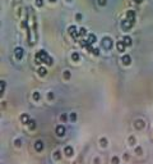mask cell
I'll return each mask as SVG.
<instances>
[{
  "instance_id": "cell-1",
  "label": "cell",
  "mask_w": 153,
  "mask_h": 164,
  "mask_svg": "<svg viewBox=\"0 0 153 164\" xmlns=\"http://www.w3.org/2000/svg\"><path fill=\"white\" fill-rule=\"evenodd\" d=\"M36 60H37V63H47V64H52V59L49 57V54L46 51H43V50H41V51H38L37 54H36Z\"/></svg>"
},
{
  "instance_id": "cell-2",
  "label": "cell",
  "mask_w": 153,
  "mask_h": 164,
  "mask_svg": "<svg viewBox=\"0 0 153 164\" xmlns=\"http://www.w3.org/2000/svg\"><path fill=\"white\" fill-rule=\"evenodd\" d=\"M102 44H103V48L107 49V50L112 48V41H111L110 37H105V39L102 40Z\"/></svg>"
},
{
  "instance_id": "cell-3",
  "label": "cell",
  "mask_w": 153,
  "mask_h": 164,
  "mask_svg": "<svg viewBox=\"0 0 153 164\" xmlns=\"http://www.w3.org/2000/svg\"><path fill=\"white\" fill-rule=\"evenodd\" d=\"M133 25L134 23H132V22H130V21H124L123 22V30L124 31H128V30H130V28H132V27H133Z\"/></svg>"
},
{
  "instance_id": "cell-4",
  "label": "cell",
  "mask_w": 153,
  "mask_h": 164,
  "mask_svg": "<svg viewBox=\"0 0 153 164\" xmlns=\"http://www.w3.org/2000/svg\"><path fill=\"white\" fill-rule=\"evenodd\" d=\"M56 135L60 136V137H61V136H64L65 135V127L64 126H57L56 127Z\"/></svg>"
},
{
  "instance_id": "cell-5",
  "label": "cell",
  "mask_w": 153,
  "mask_h": 164,
  "mask_svg": "<svg viewBox=\"0 0 153 164\" xmlns=\"http://www.w3.org/2000/svg\"><path fill=\"white\" fill-rule=\"evenodd\" d=\"M126 19L130 21L132 23H134V19H135V13H134L133 10H129L128 14H126Z\"/></svg>"
},
{
  "instance_id": "cell-6",
  "label": "cell",
  "mask_w": 153,
  "mask_h": 164,
  "mask_svg": "<svg viewBox=\"0 0 153 164\" xmlns=\"http://www.w3.org/2000/svg\"><path fill=\"white\" fill-rule=\"evenodd\" d=\"M69 33H70V36H71L73 39H76V37H78V32H76V28H75L74 26H71L70 28H69Z\"/></svg>"
},
{
  "instance_id": "cell-7",
  "label": "cell",
  "mask_w": 153,
  "mask_h": 164,
  "mask_svg": "<svg viewBox=\"0 0 153 164\" xmlns=\"http://www.w3.org/2000/svg\"><path fill=\"white\" fill-rule=\"evenodd\" d=\"M15 57H17V59H22V58H23V49H22V48H17L15 49Z\"/></svg>"
},
{
  "instance_id": "cell-8",
  "label": "cell",
  "mask_w": 153,
  "mask_h": 164,
  "mask_svg": "<svg viewBox=\"0 0 153 164\" xmlns=\"http://www.w3.org/2000/svg\"><path fill=\"white\" fill-rule=\"evenodd\" d=\"M35 149L37 150V151H41V150L43 149V142H42V141H36V144H35Z\"/></svg>"
},
{
  "instance_id": "cell-9",
  "label": "cell",
  "mask_w": 153,
  "mask_h": 164,
  "mask_svg": "<svg viewBox=\"0 0 153 164\" xmlns=\"http://www.w3.org/2000/svg\"><path fill=\"white\" fill-rule=\"evenodd\" d=\"M116 46H118V50H119V51H124L125 48H126V45L124 44V41H119V42L116 44Z\"/></svg>"
},
{
  "instance_id": "cell-10",
  "label": "cell",
  "mask_w": 153,
  "mask_h": 164,
  "mask_svg": "<svg viewBox=\"0 0 153 164\" xmlns=\"http://www.w3.org/2000/svg\"><path fill=\"white\" fill-rule=\"evenodd\" d=\"M130 62H132V58H130V55H124L123 57V63L125 66H129Z\"/></svg>"
},
{
  "instance_id": "cell-11",
  "label": "cell",
  "mask_w": 153,
  "mask_h": 164,
  "mask_svg": "<svg viewBox=\"0 0 153 164\" xmlns=\"http://www.w3.org/2000/svg\"><path fill=\"white\" fill-rule=\"evenodd\" d=\"M64 153H65V155H68V156L73 155V149H71V146H66L64 149Z\"/></svg>"
},
{
  "instance_id": "cell-12",
  "label": "cell",
  "mask_w": 153,
  "mask_h": 164,
  "mask_svg": "<svg viewBox=\"0 0 153 164\" xmlns=\"http://www.w3.org/2000/svg\"><path fill=\"white\" fill-rule=\"evenodd\" d=\"M123 41H124V44L126 45V46H130V45H132V39H130L129 36H125Z\"/></svg>"
},
{
  "instance_id": "cell-13",
  "label": "cell",
  "mask_w": 153,
  "mask_h": 164,
  "mask_svg": "<svg viewBox=\"0 0 153 164\" xmlns=\"http://www.w3.org/2000/svg\"><path fill=\"white\" fill-rule=\"evenodd\" d=\"M21 121L23 122V123H26V124H27V123H29V117L27 115V114H23V115L21 117Z\"/></svg>"
},
{
  "instance_id": "cell-14",
  "label": "cell",
  "mask_w": 153,
  "mask_h": 164,
  "mask_svg": "<svg viewBox=\"0 0 153 164\" xmlns=\"http://www.w3.org/2000/svg\"><path fill=\"white\" fill-rule=\"evenodd\" d=\"M87 41H88V42L91 44V45H92V44H94V41H96V36H94V35H89Z\"/></svg>"
},
{
  "instance_id": "cell-15",
  "label": "cell",
  "mask_w": 153,
  "mask_h": 164,
  "mask_svg": "<svg viewBox=\"0 0 153 164\" xmlns=\"http://www.w3.org/2000/svg\"><path fill=\"white\" fill-rule=\"evenodd\" d=\"M46 73H47L46 68H43V67H41V68H40V69H38V74H40V76H45V74H46Z\"/></svg>"
},
{
  "instance_id": "cell-16",
  "label": "cell",
  "mask_w": 153,
  "mask_h": 164,
  "mask_svg": "<svg viewBox=\"0 0 153 164\" xmlns=\"http://www.w3.org/2000/svg\"><path fill=\"white\" fill-rule=\"evenodd\" d=\"M71 58H73L74 62H78V60H79V54H78V53H74L73 55H71Z\"/></svg>"
},
{
  "instance_id": "cell-17",
  "label": "cell",
  "mask_w": 153,
  "mask_h": 164,
  "mask_svg": "<svg viewBox=\"0 0 153 164\" xmlns=\"http://www.w3.org/2000/svg\"><path fill=\"white\" fill-rule=\"evenodd\" d=\"M135 126H137V128H142V127L144 126V124H143V121H137L135 122Z\"/></svg>"
},
{
  "instance_id": "cell-18",
  "label": "cell",
  "mask_w": 153,
  "mask_h": 164,
  "mask_svg": "<svg viewBox=\"0 0 153 164\" xmlns=\"http://www.w3.org/2000/svg\"><path fill=\"white\" fill-rule=\"evenodd\" d=\"M35 127H36V122H35V121H29V128L33 130Z\"/></svg>"
},
{
  "instance_id": "cell-19",
  "label": "cell",
  "mask_w": 153,
  "mask_h": 164,
  "mask_svg": "<svg viewBox=\"0 0 153 164\" xmlns=\"http://www.w3.org/2000/svg\"><path fill=\"white\" fill-rule=\"evenodd\" d=\"M112 164H119V158H118V156H114V158H112Z\"/></svg>"
},
{
  "instance_id": "cell-20",
  "label": "cell",
  "mask_w": 153,
  "mask_h": 164,
  "mask_svg": "<svg viewBox=\"0 0 153 164\" xmlns=\"http://www.w3.org/2000/svg\"><path fill=\"white\" fill-rule=\"evenodd\" d=\"M60 119H61L63 122H64V121H66V119H68V115H66V114H61V117H60Z\"/></svg>"
},
{
  "instance_id": "cell-21",
  "label": "cell",
  "mask_w": 153,
  "mask_h": 164,
  "mask_svg": "<svg viewBox=\"0 0 153 164\" xmlns=\"http://www.w3.org/2000/svg\"><path fill=\"white\" fill-rule=\"evenodd\" d=\"M70 119L71 121H75L76 119V114H75V113H71V114H70Z\"/></svg>"
},
{
  "instance_id": "cell-22",
  "label": "cell",
  "mask_w": 153,
  "mask_h": 164,
  "mask_svg": "<svg viewBox=\"0 0 153 164\" xmlns=\"http://www.w3.org/2000/svg\"><path fill=\"white\" fill-rule=\"evenodd\" d=\"M79 33L82 35V36H85L87 33H85V28H80V31H79Z\"/></svg>"
},
{
  "instance_id": "cell-23",
  "label": "cell",
  "mask_w": 153,
  "mask_h": 164,
  "mask_svg": "<svg viewBox=\"0 0 153 164\" xmlns=\"http://www.w3.org/2000/svg\"><path fill=\"white\" fill-rule=\"evenodd\" d=\"M33 99H35V100H38V99H40V94H38V92H35V94H33Z\"/></svg>"
},
{
  "instance_id": "cell-24",
  "label": "cell",
  "mask_w": 153,
  "mask_h": 164,
  "mask_svg": "<svg viewBox=\"0 0 153 164\" xmlns=\"http://www.w3.org/2000/svg\"><path fill=\"white\" fill-rule=\"evenodd\" d=\"M36 4H37L38 7H41L42 4H43V1H42V0H36Z\"/></svg>"
},
{
  "instance_id": "cell-25",
  "label": "cell",
  "mask_w": 153,
  "mask_h": 164,
  "mask_svg": "<svg viewBox=\"0 0 153 164\" xmlns=\"http://www.w3.org/2000/svg\"><path fill=\"white\" fill-rule=\"evenodd\" d=\"M64 77H65V78H69V77H70V73H69V71H65V73H64Z\"/></svg>"
},
{
  "instance_id": "cell-26",
  "label": "cell",
  "mask_w": 153,
  "mask_h": 164,
  "mask_svg": "<svg viewBox=\"0 0 153 164\" xmlns=\"http://www.w3.org/2000/svg\"><path fill=\"white\" fill-rule=\"evenodd\" d=\"M106 142H107V141H106V139H102V140H101V144H102V146H106Z\"/></svg>"
},
{
  "instance_id": "cell-27",
  "label": "cell",
  "mask_w": 153,
  "mask_h": 164,
  "mask_svg": "<svg viewBox=\"0 0 153 164\" xmlns=\"http://www.w3.org/2000/svg\"><path fill=\"white\" fill-rule=\"evenodd\" d=\"M98 3H100L101 5H105V4H106V0H98Z\"/></svg>"
},
{
  "instance_id": "cell-28",
  "label": "cell",
  "mask_w": 153,
  "mask_h": 164,
  "mask_svg": "<svg viewBox=\"0 0 153 164\" xmlns=\"http://www.w3.org/2000/svg\"><path fill=\"white\" fill-rule=\"evenodd\" d=\"M55 158H56V159L60 158V153H59V151H55Z\"/></svg>"
},
{
  "instance_id": "cell-29",
  "label": "cell",
  "mask_w": 153,
  "mask_h": 164,
  "mask_svg": "<svg viewBox=\"0 0 153 164\" xmlns=\"http://www.w3.org/2000/svg\"><path fill=\"white\" fill-rule=\"evenodd\" d=\"M4 85H5V83H4V81H1V92L4 91Z\"/></svg>"
},
{
  "instance_id": "cell-30",
  "label": "cell",
  "mask_w": 153,
  "mask_h": 164,
  "mask_svg": "<svg viewBox=\"0 0 153 164\" xmlns=\"http://www.w3.org/2000/svg\"><path fill=\"white\" fill-rule=\"evenodd\" d=\"M134 1H135V3L138 4V3H142V0H134Z\"/></svg>"
},
{
  "instance_id": "cell-31",
  "label": "cell",
  "mask_w": 153,
  "mask_h": 164,
  "mask_svg": "<svg viewBox=\"0 0 153 164\" xmlns=\"http://www.w3.org/2000/svg\"><path fill=\"white\" fill-rule=\"evenodd\" d=\"M50 1H56V0H50Z\"/></svg>"
}]
</instances>
